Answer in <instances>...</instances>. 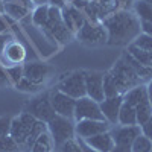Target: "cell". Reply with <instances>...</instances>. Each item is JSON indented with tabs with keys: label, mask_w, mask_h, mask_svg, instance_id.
Masks as SVG:
<instances>
[{
	"label": "cell",
	"mask_w": 152,
	"mask_h": 152,
	"mask_svg": "<svg viewBox=\"0 0 152 152\" xmlns=\"http://www.w3.org/2000/svg\"><path fill=\"white\" fill-rule=\"evenodd\" d=\"M128 64L137 72V75L140 76V78L143 79V81H146V79H152V69H149V67H146V66H143V64H140L132 55H129L128 52H125L123 53V56H122Z\"/></svg>",
	"instance_id": "cell-23"
},
{
	"label": "cell",
	"mask_w": 152,
	"mask_h": 152,
	"mask_svg": "<svg viewBox=\"0 0 152 152\" xmlns=\"http://www.w3.org/2000/svg\"><path fill=\"white\" fill-rule=\"evenodd\" d=\"M3 2H11V3H18V5H23V6H26V8H29L31 11H34L37 6H35V3L32 2V0H3Z\"/></svg>",
	"instance_id": "cell-40"
},
{
	"label": "cell",
	"mask_w": 152,
	"mask_h": 152,
	"mask_svg": "<svg viewBox=\"0 0 152 152\" xmlns=\"http://www.w3.org/2000/svg\"><path fill=\"white\" fill-rule=\"evenodd\" d=\"M32 2L35 3V6H41V5H49L47 0H32Z\"/></svg>",
	"instance_id": "cell-48"
},
{
	"label": "cell",
	"mask_w": 152,
	"mask_h": 152,
	"mask_svg": "<svg viewBox=\"0 0 152 152\" xmlns=\"http://www.w3.org/2000/svg\"><path fill=\"white\" fill-rule=\"evenodd\" d=\"M18 151H21V148L11 135H6L0 140V152H18Z\"/></svg>",
	"instance_id": "cell-31"
},
{
	"label": "cell",
	"mask_w": 152,
	"mask_h": 152,
	"mask_svg": "<svg viewBox=\"0 0 152 152\" xmlns=\"http://www.w3.org/2000/svg\"><path fill=\"white\" fill-rule=\"evenodd\" d=\"M79 143H81V146H82V152H99V151H96V149H93L91 146H88L82 138H79Z\"/></svg>",
	"instance_id": "cell-45"
},
{
	"label": "cell",
	"mask_w": 152,
	"mask_h": 152,
	"mask_svg": "<svg viewBox=\"0 0 152 152\" xmlns=\"http://www.w3.org/2000/svg\"><path fill=\"white\" fill-rule=\"evenodd\" d=\"M11 120L9 117H0V140H2L3 137L9 135L11 132Z\"/></svg>",
	"instance_id": "cell-36"
},
{
	"label": "cell",
	"mask_w": 152,
	"mask_h": 152,
	"mask_svg": "<svg viewBox=\"0 0 152 152\" xmlns=\"http://www.w3.org/2000/svg\"><path fill=\"white\" fill-rule=\"evenodd\" d=\"M128 53L132 55L138 62H140V64H143V66L152 69V52H146V50L137 47L135 44L131 43V44L128 46Z\"/></svg>",
	"instance_id": "cell-24"
},
{
	"label": "cell",
	"mask_w": 152,
	"mask_h": 152,
	"mask_svg": "<svg viewBox=\"0 0 152 152\" xmlns=\"http://www.w3.org/2000/svg\"><path fill=\"white\" fill-rule=\"evenodd\" d=\"M6 72H8V76L12 82V85H15L17 82H20L24 76V72H23V64H17V66H9L6 67Z\"/></svg>",
	"instance_id": "cell-32"
},
{
	"label": "cell",
	"mask_w": 152,
	"mask_h": 152,
	"mask_svg": "<svg viewBox=\"0 0 152 152\" xmlns=\"http://www.w3.org/2000/svg\"><path fill=\"white\" fill-rule=\"evenodd\" d=\"M58 151L59 152H82V146H81L79 140H76V138H70V140H67Z\"/></svg>",
	"instance_id": "cell-34"
},
{
	"label": "cell",
	"mask_w": 152,
	"mask_h": 152,
	"mask_svg": "<svg viewBox=\"0 0 152 152\" xmlns=\"http://www.w3.org/2000/svg\"><path fill=\"white\" fill-rule=\"evenodd\" d=\"M135 113H137V125H143L152 117V104H151L149 97L142 100L135 107Z\"/></svg>",
	"instance_id": "cell-25"
},
{
	"label": "cell",
	"mask_w": 152,
	"mask_h": 152,
	"mask_svg": "<svg viewBox=\"0 0 152 152\" xmlns=\"http://www.w3.org/2000/svg\"><path fill=\"white\" fill-rule=\"evenodd\" d=\"M26 58V50L24 47L15 41L12 40L6 49H5V55H3V66L5 67H9V66H17V64H21Z\"/></svg>",
	"instance_id": "cell-17"
},
{
	"label": "cell",
	"mask_w": 152,
	"mask_h": 152,
	"mask_svg": "<svg viewBox=\"0 0 152 152\" xmlns=\"http://www.w3.org/2000/svg\"><path fill=\"white\" fill-rule=\"evenodd\" d=\"M142 23V32L152 37V21H140Z\"/></svg>",
	"instance_id": "cell-43"
},
{
	"label": "cell",
	"mask_w": 152,
	"mask_h": 152,
	"mask_svg": "<svg viewBox=\"0 0 152 152\" xmlns=\"http://www.w3.org/2000/svg\"><path fill=\"white\" fill-rule=\"evenodd\" d=\"M132 44H135L137 47L146 50V52H152V37L148 35V34H145V32H142L140 35H138L135 40H134Z\"/></svg>",
	"instance_id": "cell-33"
},
{
	"label": "cell",
	"mask_w": 152,
	"mask_h": 152,
	"mask_svg": "<svg viewBox=\"0 0 152 152\" xmlns=\"http://www.w3.org/2000/svg\"><path fill=\"white\" fill-rule=\"evenodd\" d=\"M104 93L105 97H116V96H122L120 88L114 79V76L111 75V72L104 75Z\"/></svg>",
	"instance_id": "cell-26"
},
{
	"label": "cell",
	"mask_w": 152,
	"mask_h": 152,
	"mask_svg": "<svg viewBox=\"0 0 152 152\" xmlns=\"http://www.w3.org/2000/svg\"><path fill=\"white\" fill-rule=\"evenodd\" d=\"M119 123L123 126H131V125H137V113H135V107L123 102L120 113H119Z\"/></svg>",
	"instance_id": "cell-22"
},
{
	"label": "cell",
	"mask_w": 152,
	"mask_h": 152,
	"mask_svg": "<svg viewBox=\"0 0 152 152\" xmlns=\"http://www.w3.org/2000/svg\"><path fill=\"white\" fill-rule=\"evenodd\" d=\"M43 29L61 44L69 43L73 38V35H75L66 26L64 20H62V11L59 8H56V6H50L49 8V20H47L46 26Z\"/></svg>",
	"instance_id": "cell-5"
},
{
	"label": "cell",
	"mask_w": 152,
	"mask_h": 152,
	"mask_svg": "<svg viewBox=\"0 0 152 152\" xmlns=\"http://www.w3.org/2000/svg\"><path fill=\"white\" fill-rule=\"evenodd\" d=\"M24 111L32 114L35 119L43 120L46 123L49 120H52L56 116V113L52 107V102H50V91L40 93L34 99H31L26 104V107H24Z\"/></svg>",
	"instance_id": "cell-6"
},
{
	"label": "cell",
	"mask_w": 152,
	"mask_h": 152,
	"mask_svg": "<svg viewBox=\"0 0 152 152\" xmlns=\"http://www.w3.org/2000/svg\"><path fill=\"white\" fill-rule=\"evenodd\" d=\"M8 32V18L5 17V14L0 15V34Z\"/></svg>",
	"instance_id": "cell-42"
},
{
	"label": "cell",
	"mask_w": 152,
	"mask_h": 152,
	"mask_svg": "<svg viewBox=\"0 0 152 152\" xmlns=\"http://www.w3.org/2000/svg\"><path fill=\"white\" fill-rule=\"evenodd\" d=\"M3 8H5V14L12 20H24L32 12L26 6L18 3H11V2H3Z\"/></svg>",
	"instance_id": "cell-21"
},
{
	"label": "cell",
	"mask_w": 152,
	"mask_h": 152,
	"mask_svg": "<svg viewBox=\"0 0 152 152\" xmlns=\"http://www.w3.org/2000/svg\"><path fill=\"white\" fill-rule=\"evenodd\" d=\"M50 102L58 116L73 119L75 120V108H76V99L70 97L69 94L62 93L58 88H53L50 91Z\"/></svg>",
	"instance_id": "cell-10"
},
{
	"label": "cell",
	"mask_w": 152,
	"mask_h": 152,
	"mask_svg": "<svg viewBox=\"0 0 152 152\" xmlns=\"http://www.w3.org/2000/svg\"><path fill=\"white\" fill-rule=\"evenodd\" d=\"M148 88V96H149V100H151V104H152V79L149 81V84L146 85Z\"/></svg>",
	"instance_id": "cell-46"
},
{
	"label": "cell",
	"mask_w": 152,
	"mask_h": 152,
	"mask_svg": "<svg viewBox=\"0 0 152 152\" xmlns=\"http://www.w3.org/2000/svg\"><path fill=\"white\" fill-rule=\"evenodd\" d=\"M49 8L50 5H41V6H37L32 11V23L38 28H44L46 23L49 20Z\"/></svg>",
	"instance_id": "cell-28"
},
{
	"label": "cell",
	"mask_w": 152,
	"mask_h": 152,
	"mask_svg": "<svg viewBox=\"0 0 152 152\" xmlns=\"http://www.w3.org/2000/svg\"><path fill=\"white\" fill-rule=\"evenodd\" d=\"M88 3H90V0H73V2H72V6H75V8H78V9L84 11L85 6H87Z\"/></svg>",
	"instance_id": "cell-41"
},
{
	"label": "cell",
	"mask_w": 152,
	"mask_h": 152,
	"mask_svg": "<svg viewBox=\"0 0 152 152\" xmlns=\"http://www.w3.org/2000/svg\"><path fill=\"white\" fill-rule=\"evenodd\" d=\"M114 5H116L117 11H131L134 9L135 0H114Z\"/></svg>",
	"instance_id": "cell-37"
},
{
	"label": "cell",
	"mask_w": 152,
	"mask_h": 152,
	"mask_svg": "<svg viewBox=\"0 0 152 152\" xmlns=\"http://www.w3.org/2000/svg\"><path fill=\"white\" fill-rule=\"evenodd\" d=\"M151 152H152V151H151Z\"/></svg>",
	"instance_id": "cell-54"
},
{
	"label": "cell",
	"mask_w": 152,
	"mask_h": 152,
	"mask_svg": "<svg viewBox=\"0 0 152 152\" xmlns=\"http://www.w3.org/2000/svg\"><path fill=\"white\" fill-rule=\"evenodd\" d=\"M111 125L107 120H91V119H87V120H79V122H75V129H76V135L82 140L88 137H93L97 135L100 132H107L110 131Z\"/></svg>",
	"instance_id": "cell-11"
},
{
	"label": "cell",
	"mask_w": 152,
	"mask_h": 152,
	"mask_svg": "<svg viewBox=\"0 0 152 152\" xmlns=\"http://www.w3.org/2000/svg\"><path fill=\"white\" fill-rule=\"evenodd\" d=\"M47 3H49L50 6H56V8H59V9L66 8V0H47Z\"/></svg>",
	"instance_id": "cell-44"
},
{
	"label": "cell",
	"mask_w": 152,
	"mask_h": 152,
	"mask_svg": "<svg viewBox=\"0 0 152 152\" xmlns=\"http://www.w3.org/2000/svg\"><path fill=\"white\" fill-rule=\"evenodd\" d=\"M23 72L28 81L41 87L50 76V67L44 62H26V64H23Z\"/></svg>",
	"instance_id": "cell-14"
},
{
	"label": "cell",
	"mask_w": 152,
	"mask_h": 152,
	"mask_svg": "<svg viewBox=\"0 0 152 152\" xmlns=\"http://www.w3.org/2000/svg\"><path fill=\"white\" fill-rule=\"evenodd\" d=\"M110 72H111V75L114 76V79H116V82H117V85H119V88H120L122 96L128 91V90H131V88L143 84V79L137 75V72H135L123 58H120L116 64H114V67H113Z\"/></svg>",
	"instance_id": "cell-3"
},
{
	"label": "cell",
	"mask_w": 152,
	"mask_h": 152,
	"mask_svg": "<svg viewBox=\"0 0 152 152\" xmlns=\"http://www.w3.org/2000/svg\"><path fill=\"white\" fill-rule=\"evenodd\" d=\"M111 152H131V149H128V148H120V146H116Z\"/></svg>",
	"instance_id": "cell-47"
},
{
	"label": "cell",
	"mask_w": 152,
	"mask_h": 152,
	"mask_svg": "<svg viewBox=\"0 0 152 152\" xmlns=\"http://www.w3.org/2000/svg\"><path fill=\"white\" fill-rule=\"evenodd\" d=\"M2 2H3V0H2Z\"/></svg>",
	"instance_id": "cell-53"
},
{
	"label": "cell",
	"mask_w": 152,
	"mask_h": 152,
	"mask_svg": "<svg viewBox=\"0 0 152 152\" xmlns=\"http://www.w3.org/2000/svg\"><path fill=\"white\" fill-rule=\"evenodd\" d=\"M148 97H149L148 96V88H146V85L142 84V85H137V87H134V88L126 91L123 94V102L129 104L132 107H137L142 100H145Z\"/></svg>",
	"instance_id": "cell-19"
},
{
	"label": "cell",
	"mask_w": 152,
	"mask_h": 152,
	"mask_svg": "<svg viewBox=\"0 0 152 152\" xmlns=\"http://www.w3.org/2000/svg\"><path fill=\"white\" fill-rule=\"evenodd\" d=\"M123 104V96H116V97H105L102 102L99 104L100 111H102L105 120L110 125L119 123V113Z\"/></svg>",
	"instance_id": "cell-15"
},
{
	"label": "cell",
	"mask_w": 152,
	"mask_h": 152,
	"mask_svg": "<svg viewBox=\"0 0 152 152\" xmlns=\"http://www.w3.org/2000/svg\"><path fill=\"white\" fill-rule=\"evenodd\" d=\"M84 142L88 146H91L93 149L99 151V152H111L114 148H116V143H114V138H113L111 131L100 132L97 135L88 137V138H85Z\"/></svg>",
	"instance_id": "cell-18"
},
{
	"label": "cell",
	"mask_w": 152,
	"mask_h": 152,
	"mask_svg": "<svg viewBox=\"0 0 152 152\" xmlns=\"http://www.w3.org/2000/svg\"><path fill=\"white\" fill-rule=\"evenodd\" d=\"M85 90L87 96L96 102H102L105 99L104 93V73L99 72H85Z\"/></svg>",
	"instance_id": "cell-13"
},
{
	"label": "cell",
	"mask_w": 152,
	"mask_h": 152,
	"mask_svg": "<svg viewBox=\"0 0 152 152\" xmlns=\"http://www.w3.org/2000/svg\"><path fill=\"white\" fill-rule=\"evenodd\" d=\"M62 20H64L66 23V26L69 28L70 32H73L76 35V32H78L82 26H84V23H85V15H84V12L78 8H75V6H66V8H62Z\"/></svg>",
	"instance_id": "cell-16"
},
{
	"label": "cell",
	"mask_w": 152,
	"mask_h": 152,
	"mask_svg": "<svg viewBox=\"0 0 152 152\" xmlns=\"http://www.w3.org/2000/svg\"><path fill=\"white\" fill-rule=\"evenodd\" d=\"M78 40L88 46H97L108 43V32L104 28L102 23H93L90 20H85L84 26L76 32Z\"/></svg>",
	"instance_id": "cell-7"
},
{
	"label": "cell",
	"mask_w": 152,
	"mask_h": 152,
	"mask_svg": "<svg viewBox=\"0 0 152 152\" xmlns=\"http://www.w3.org/2000/svg\"><path fill=\"white\" fill-rule=\"evenodd\" d=\"M105 120L102 111H100L99 102L93 100L91 97L84 96L76 100V108H75V122L79 120Z\"/></svg>",
	"instance_id": "cell-9"
},
{
	"label": "cell",
	"mask_w": 152,
	"mask_h": 152,
	"mask_svg": "<svg viewBox=\"0 0 152 152\" xmlns=\"http://www.w3.org/2000/svg\"><path fill=\"white\" fill-rule=\"evenodd\" d=\"M140 128H142V134L152 142V117L148 122H145L143 125H140Z\"/></svg>",
	"instance_id": "cell-39"
},
{
	"label": "cell",
	"mask_w": 152,
	"mask_h": 152,
	"mask_svg": "<svg viewBox=\"0 0 152 152\" xmlns=\"http://www.w3.org/2000/svg\"><path fill=\"white\" fill-rule=\"evenodd\" d=\"M134 11L140 21H152V5L146 0H135Z\"/></svg>",
	"instance_id": "cell-27"
},
{
	"label": "cell",
	"mask_w": 152,
	"mask_h": 152,
	"mask_svg": "<svg viewBox=\"0 0 152 152\" xmlns=\"http://www.w3.org/2000/svg\"><path fill=\"white\" fill-rule=\"evenodd\" d=\"M2 14H5V8H3V2L0 0V15Z\"/></svg>",
	"instance_id": "cell-50"
},
{
	"label": "cell",
	"mask_w": 152,
	"mask_h": 152,
	"mask_svg": "<svg viewBox=\"0 0 152 152\" xmlns=\"http://www.w3.org/2000/svg\"><path fill=\"white\" fill-rule=\"evenodd\" d=\"M11 79H9V76H8V72H6V67L0 62V88H5L8 85H11Z\"/></svg>",
	"instance_id": "cell-38"
},
{
	"label": "cell",
	"mask_w": 152,
	"mask_h": 152,
	"mask_svg": "<svg viewBox=\"0 0 152 152\" xmlns=\"http://www.w3.org/2000/svg\"><path fill=\"white\" fill-rule=\"evenodd\" d=\"M58 90H61L62 93L69 94L73 99H81L84 96H87V90H85V72H73L64 78H61L59 84H58Z\"/></svg>",
	"instance_id": "cell-8"
},
{
	"label": "cell",
	"mask_w": 152,
	"mask_h": 152,
	"mask_svg": "<svg viewBox=\"0 0 152 152\" xmlns=\"http://www.w3.org/2000/svg\"><path fill=\"white\" fill-rule=\"evenodd\" d=\"M102 24L108 32V44L111 46H129L142 34V23L131 11L113 12L102 21Z\"/></svg>",
	"instance_id": "cell-1"
},
{
	"label": "cell",
	"mask_w": 152,
	"mask_h": 152,
	"mask_svg": "<svg viewBox=\"0 0 152 152\" xmlns=\"http://www.w3.org/2000/svg\"><path fill=\"white\" fill-rule=\"evenodd\" d=\"M111 134H113L116 146L131 149L134 140L142 134V128H140V125H131V126L120 125V126H117V128H114L111 131Z\"/></svg>",
	"instance_id": "cell-12"
},
{
	"label": "cell",
	"mask_w": 152,
	"mask_h": 152,
	"mask_svg": "<svg viewBox=\"0 0 152 152\" xmlns=\"http://www.w3.org/2000/svg\"><path fill=\"white\" fill-rule=\"evenodd\" d=\"M152 151V142L143 134H140L132 143L131 152H151Z\"/></svg>",
	"instance_id": "cell-29"
},
{
	"label": "cell",
	"mask_w": 152,
	"mask_h": 152,
	"mask_svg": "<svg viewBox=\"0 0 152 152\" xmlns=\"http://www.w3.org/2000/svg\"><path fill=\"white\" fill-rule=\"evenodd\" d=\"M15 88H17L18 91H23V93H38V91H41L43 87L41 85H37V84H34L31 81H28L23 76V79L15 84Z\"/></svg>",
	"instance_id": "cell-30"
},
{
	"label": "cell",
	"mask_w": 152,
	"mask_h": 152,
	"mask_svg": "<svg viewBox=\"0 0 152 152\" xmlns=\"http://www.w3.org/2000/svg\"><path fill=\"white\" fill-rule=\"evenodd\" d=\"M93 2L102 3V5H111V3H114V0H93Z\"/></svg>",
	"instance_id": "cell-49"
},
{
	"label": "cell",
	"mask_w": 152,
	"mask_h": 152,
	"mask_svg": "<svg viewBox=\"0 0 152 152\" xmlns=\"http://www.w3.org/2000/svg\"><path fill=\"white\" fill-rule=\"evenodd\" d=\"M47 131L52 135L53 142H55V149H59L67 140L75 138L76 129H75V120L67 119L62 116H56L47 122Z\"/></svg>",
	"instance_id": "cell-4"
},
{
	"label": "cell",
	"mask_w": 152,
	"mask_h": 152,
	"mask_svg": "<svg viewBox=\"0 0 152 152\" xmlns=\"http://www.w3.org/2000/svg\"><path fill=\"white\" fill-rule=\"evenodd\" d=\"M14 40V37H12V34L9 32H5V34H0V62L3 64V55H5V49L6 46Z\"/></svg>",
	"instance_id": "cell-35"
},
{
	"label": "cell",
	"mask_w": 152,
	"mask_h": 152,
	"mask_svg": "<svg viewBox=\"0 0 152 152\" xmlns=\"http://www.w3.org/2000/svg\"><path fill=\"white\" fill-rule=\"evenodd\" d=\"M44 131H47V123L35 119L32 114L23 111L20 116L11 120V132L9 135L14 138L21 148V151H31L35 140Z\"/></svg>",
	"instance_id": "cell-2"
},
{
	"label": "cell",
	"mask_w": 152,
	"mask_h": 152,
	"mask_svg": "<svg viewBox=\"0 0 152 152\" xmlns=\"http://www.w3.org/2000/svg\"><path fill=\"white\" fill-rule=\"evenodd\" d=\"M67 2H70V3H72V2H73V0H67Z\"/></svg>",
	"instance_id": "cell-52"
},
{
	"label": "cell",
	"mask_w": 152,
	"mask_h": 152,
	"mask_svg": "<svg viewBox=\"0 0 152 152\" xmlns=\"http://www.w3.org/2000/svg\"><path fill=\"white\" fill-rule=\"evenodd\" d=\"M29 152H55V142L49 131H44L35 140Z\"/></svg>",
	"instance_id": "cell-20"
},
{
	"label": "cell",
	"mask_w": 152,
	"mask_h": 152,
	"mask_svg": "<svg viewBox=\"0 0 152 152\" xmlns=\"http://www.w3.org/2000/svg\"><path fill=\"white\" fill-rule=\"evenodd\" d=\"M146 2H148V3H151V5H152V0H146Z\"/></svg>",
	"instance_id": "cell-51"
}]
</instances>
